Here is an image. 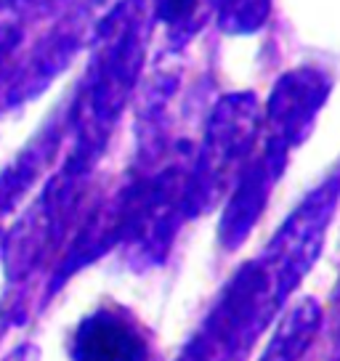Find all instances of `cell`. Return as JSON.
Listing matches in <instances>:
<instances>
[{
    "instance_id": "obj_1",
    "label": "cell",
    "mask_w": 340,
    "mask_h": 361,
    "mask_svg": "<svg viewBox=\"0 0 340 361\" xmlns=\"http://www.w3.org/2000/svg\"><path fill=\"white\" fill-rule=\"evenodd\" d=\"M340 200V180H332L324 189H319L306 204L293 215V221L284 226L279 239L274 242V260H277V284L282 295H287L295 284L306 276V271L317 263L324 231L335 215Z\"/></svg>"
},
{
    "instance_id": "obj_2",
    "label": "cell",
    "mask_w": 340,
    "mask_h": 361,
    "mask_svg": "<svg viewBox=\"0 0 340 361\" xmlns=\"http://www.w3.org/2000/svg\"><path fill=\"white\" fill-rule=\"evenodd\" d=\"M78 361H144L147 345L123 319L99 314L78 332Z\"/></svg>"
},
{
    "instance_id": "obj_3",
    "label": "cell",
    "mask_w": 340,
    "mask_h": 361,
    "mask_svg": "<svg viewBox=\"0 0 340 361\" xmlns=\"http://www.w3.org/2000/svg\"><path fill=\"white\" fill-rule=\"evenodd\" d=\"M197 0H165V13L170 19H178V16H186V13L194 8Z\"/></svg>"
}]
</instances>
